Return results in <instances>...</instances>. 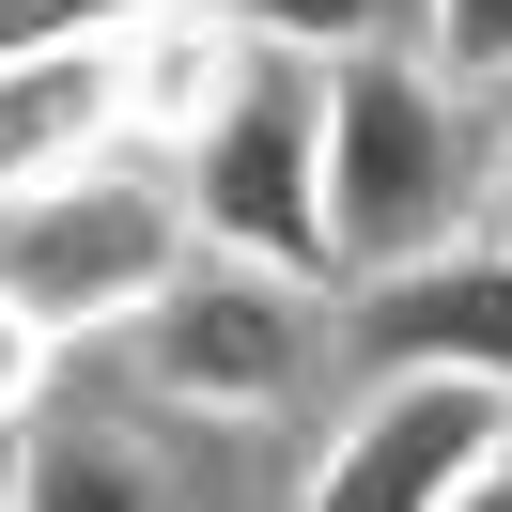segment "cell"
Segmentation results:
<instances>
[{"instance_id": "6da1fadb", "label": "cell", "mask_w": 512, "mask_h": 512, "mask_svg": "<svg viewBox=\"0 0 512 512\" xmlns=\"http://www.w3.org/2000/svg\"><path fill=\"white\" fill-rule=\"evenodd\" d=\"M202 249L187 187L156 156H78L47 187L0 202V295L47 326V342H94V326H140L171 295V264Z\"/></svg>"}, {"instance_id": "7a4b0ae2", "label": "cell", "mask_w": 512, "mask_h": 512, "mask_svg": "<svg viewBox=\"0 0 512 512\" xmlns=\"http://www.w3.org/2000/svg\"><path fill=\"white\" fill-rule=\"evenodd\" d=\"M466 94H450L419 47H357L326 63V233H342V280H388V264L450 249L466 218Z\"/></svg>"}, {"instance_id": "3957f363", "label": "cell", "mask_w": 512, "mask_h": 512, "mask_svg": "<svg viewBox=\"0 0 512 512\" xmlns=\"http://www.w3.org/2000/svg\"><path fill=\"white\" fill-rule=\"evenodd\" d=\"M187 218L233 264H280L311 295L342 280V233H326V63H280V47L249 63V94L187 140Z\"/></svg>"}, {"instance_id": "277c9868", "label": "cell", "mask_w": 512, "mask_h": 512, "mask_svg": "<svg viewBox=\"0 0 512 512\" xmlns=\"http://www.w3.org/2000/svg\"><path fill=\"white\" fill-rule=\"evenodd\" d=\"M125 357H140V388L187 404V419H264V404L311 388L326 311H311V280H280V264L202 249V264H171V295L125 326Z\"/></svg>"}, {"instance_id": "5b68a950", "label": "cell", "mask_w": 512, "mask_h": 512, "mask_svg": "<svg viewBox=\"0 0 512 512\" xmlns=\"http://www.w3.org/2000/svg\"><path fill=\"white\" fill-rule=\"evenodd\" d=\"M512 435V388H466V373H373V404L326 435L311 497L295 512H450L466 466Z\"/></svg>"}, {"instance_id": "8992f818", "label": "cell", "mask_w": 512, "mask_h": 512, "mask_svg": "<svg viewBox=\"0 0 512 512\" xmlns=\"http://www.w3.org/2000/svg\"><path fill=\"white\" fill-rule=\"evenodd\" d=\"M94 63H109V125H125V156H187V140L249 94L264 47L233 32V0H125V16L94 32Z\"/></svg>"}, {"instance_id": "52a82bcc", "label": "cell", "mask_w": 512, "mask_h": 512, "mask_svg": "<svg viewBox=\"0 0 512 512\" xmlns=\"http://www.w3.org/2000/svg\"><path fill=\"white\" fill-rule=\"evenodd\" d=\"M357 357H373V373L512 388V233L497 249H419V264H388V280H357Z\"/></svg>"}, {"instance_id": "ba28073f", "label": "cell", "mask_w": 512, "mask_h": 512, "mask_svg": "<svg viewBox=\"0 0 512 512\" xmlns=\"http://www.w3.org/2000/svg\"><path fill=\"white\" fill-rule=\"evenodd\" d=\"M78 156H125L94 32H78V47H32V63H0V202L47 187V171H78Z\"/></svg>"}, {"instance_id": "9c48e42d", "label": "cell", "mask_w": 512, "mask_h": 512, "mask_svg": "<svg viewBox=\"0 0 512 512\" xmlns=\"http://www.w3.org/2000/svg\"><path fill=\"white\" fill-rule=\"evenodd\" d=\"M0 512H171V466L140 435H109V419H32Z\"/></svg>"}, {"instance_id": "30bf717a", "label": "cell", "mask_w": 512, "mask_h": 512, "mask_svg": "<svg viewBox=\"0 0 512 512\" xmlns=\"http://www.w3.org/2000/svg\"><path fill=\"white\" fill-rule=\"evenodd\" d=\"M233 32L280 47V63H357V47H404L419 0H233Z\"/></svg>"}, {"instance_id": "8fae6325", "label": "cell", "mask_w": 512, "mask_h": 512, "mask_svg": "<svg viewBox=\"0 0 512 512\" xmlns=\"http://www.w3.org/2000/svg\"><path fill=\"white\" fill-rule=\"evenodd\" d=\"M419 63L450 94H512V0H419Z\"/></svg>"}, {"instance_id": "7c38bea8", "label": "cell", "mask_w": 512, "mask_h": 512, "mask_svg": "<svg viewBox=\"0 0 512 512\" xmlns=\"http://www.w3.org/2000/svg\"><path fill=\"white\" fill-rule=\"evenodd\" d=\"M47 373H63V342L0 295V435H32V419H47Z\"/></svg>"}, {"instance_id": "4fadbf2b", "label": "cell", "mask_w": 512, "mask_h": 512, "mask_svg": "<svg viewBox=\"0 0 512 512\" xmlns=\"http://www.w3.org/2000/svg\"><path fill=\"white\" fill-rule=\"evenodd\" d=\"M125 0H0V63H32V47H78V32H109Z\"/></svg>"}, {"instance_id": "5bb4252c", "label": "cell", "mask_w": 512, "mask_h": 512, "mask_svg": "<svg viewBox=\"0 0 512 512\" xmlns=\"http://www.w3.org/2000/svg\"><path fill=\"white\" fill-rule=\"evenodd\" d=\"M450 512H512V435H497V450L466 466V497H450Z\"/></svg>"}, {"instance_id": "9a60e30c", "label": "cell", "mask_w": 512, "mask_h": 512, "mask_svg": "<svg viewBox=\"0 0 512 512\" xmlns=\"http://www.w3.org/2000/svg\"><path fill=\"white\" fill-rule=\"evenodd\" d=\"M0 481H16V435H0Z\"/></svg>"}]
</instances>
